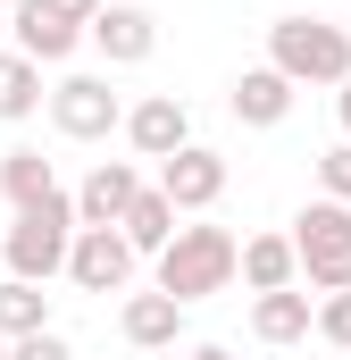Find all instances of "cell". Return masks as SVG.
Listing matches in <instances>:
<instances>
[{"mask_svg": "<svg viewBox=\"0 0 351 360\" xmlns=\"http://www.w3.org/2000/svg\"><path fill=\"white\" fill-rule=\"evenodd\" d=\"M51 193H59V168H51L34 143L0 151V201H8V210H34V201H51Z\"/></svg>", "mask_w": 351, "mask_h": 360, "instance_id": "9a60e30c", "label": "cell"}, {"mask_svg": "<svg viewBox=\"0 0 351 360\" xmlns=\"http://www.w3.org/2000/svg\"><path fill=\"white\" fill-rule=\"evenodd\" d=\"M184 319H192V310H184L176 293H159V285L117 302V335H126L134 352H168V344H184Z\"/></svg>", "mask_w": 351, "mask_h": 360, "instance_id": "8fae6325", "label": "cell"}, {"mask_svg": "<svg viewBox=\"0 0 351 360\" xmlns=\"http://www.w3.org/2000/svg\"><path fill=\"white\" fill-rule=\"evenodd\" d=\"M234 276H243V243L226 226H184L168 252H159V293H176L184 310L209 302V293H226Z\"/></svg>", "mask_w": 351, "mask_h": 360, "instance_id": "7a4b0ae2", "label": "cell"}, {"mask_svg": "<svg viewBox=\"0 0 351 360\" xmlns=\"http://www.w3.org/2000/svg\"><path fill=\"white\" fill-rule=\"evenodd\" d=\"M0 360H8V335H0Z\"/></svg>", "mask_w": 351, "mask_h": 360, "instance_id": "4316f807", "label": "cell"}, {"mask_svg": "<svg viewBox=\"0 0 351 360\" xmlns=\"http://www.w3.org/2000/svg\"><path fill=\"white\" fill-rule=\"evenodd\" d=\"M318 327V302L301 293V285H284V293H251V335L260 344H301Z\"/></svg>", "mask_w": 351, "mask_h": 360, "instance_id": "5bb4252c", "label": "cell"}, {"mask_svg": "<svg viewBox=\"0 0 351 360\" xmlns=\"http://www.w3.org/2000/svg\"><path fill=\"white\" fill-rule=\"evenodd\" d=\"M92 51H100L109 68H143V59L159 51V17H151L143 0H109V8L92 17Z\"/></svg>", "mask_w": 351, "mask_h": 360, "instance_id": "ba28073f", "label": "cell"}, {"mask_svg": "<svg viewBox=\"0 0 351 360\" xmlns=\"http://www.w3.org/2000/svg\"><path fill=\"white\" fill-rule=\"evenodd\" d=\"M42 327H51V293L25 285V276H0V335L25 344V335H42Z\"/></svg>", "mask_w": 351, "mask_h": 360, "instance_id": "d6986e66", "label": "cell"}, {"mask_svg": "<svg viewBox=\"0 0 351 360\" xmlns=\"http://www.w3.org/2000/svg\"><path fill=\"white\" fill-rule=\"evenodd\" d=\"M126 143H134V160H176V151L192 143V109H184L176 92H143V101L126 109Z\"/></svg>", "mask_w": 351, "mask_h": 360, "instance_id": "52a82bcc", "label": "cell"}, {"mask_svg": "<svg viewBox=\"0 0 351 360\" xmlns=\"http://www.w3.org/2000/svg\"><path fill=\"white\" fill-rule=\"evenodd\" d=\"M318 184H326V201H351V134L318 160Z\"/></svg>", "mask_w": 351, "mask_h": 360, "instance_id": "44dd1931", "label": "cell"}, {"mask_svg": "<svg viewBox=\"0 0 351 360\" xmlns=\"http://www.w3.org/2000/svg\"><path fill=\"white\" fill-rule=\"evenodd\" d=\"M159 193H168L184 218H201V210L226 193V151H209V143H184L176 160H159Z\"/></svg>", "mask_w": 351, "mask_h": 360, "instance_id": "9c48e42d", "label": "cell"}, {"mask_svg": "<svg viewBox=\"0 0 351 360\" xmlns=\"http://www.w3.org/2000/svg\"><path fill=\"white\" fill-rule=\"evenodd\" d=\"M184 360H234V352H226V344H192Z\"/></svg>", "mask_w": 351, "mask_h": 360, "instance_id": "cb8c5ba5", "label": "cell"}, {"mask_svg": "<svg viewBox=\"0 0 351 360\" xmlns=\"http://www.w3.org/2000/svg\"><path fill=\"white\" fill-rule=\"evenodd\" d=\"M8 42L25 51V59H42V68H59V59H76V42H92L76 17H59L51 0H17L8 8Z\"/></svg>", "mask_w": 351, "mask_h": 360, "instance_id": "30bf717a", "label": "cell"}, {"mask_svg": "<svg viewBox=\"0 0 351 360\" xmlns=\"http://www.w3.org/2000/svg\"><path fill=\"white\" fill-rule=\"evenodd\" d=\"M293 76H284V68H243V76H234V92H226V109H234V126H284V117H293Z\"/></svg>", "mask_w": 351, "mask_h": 360, "instance_id": "4fadbf2b", "label": "cell"}, {"mask_svg": "<svg viewBox=\"0 0 351 360\" xmlns=\"http://www.w3.org/2000/svg\"><path fill=\"white\" fill-rule=\"evenodd\" d=\"M134 201H143V168H134V160H100V168L76 184V218H84V226H126Z\"/></svg>", "mask_w": 351, "mask_h": 360, "instance_id": "7c38bea8", "label": "cell"}, {"mask_svg": "<svg viewBox=\"0 0 351 360\" xmlns=\"http://www.w3.org/2000/svg\"><path fill=\"white\" fill-rule=\"evenodd\" d=\"M76 235H84L76 193H51V201H34V210H17V218H8L0 260H8V276H25V285H51V276H67Z\"/></svg>", "mask_w": 351, "mask_h": 360, "instance_id": "6da1fadb", "label": "cell"}, {"mask_svg": "<svg viewBox=\"0 0 351 360\" xmlns=\"http://www.w3.org/2000/svg\"><path fill=\"white\" fill-rule=\"evenodd\" d=\"M243 285H251V293H284V285H301V252H293V235H251V243H243Z\"/></svg>", "mask_w": 351, "mask_h": 360, "instance_id": "2e32d148", "label": "cell"}, {"mask_svg": "<svg viewBox=\"0 0 351 360\" xmlns=\"http://www.w3.org/2000/svg\"><path fill=\"white\" fill-rule=\"evenodd\" d=\"M335 117H343V134H351V84H335Z\"/></svg>", "mask_w": 351, "mask_h": 360, "instance_id": "d4e9b609", "label": "cell"}, {"mask_svg": "<svg viewBox=\"0 0 351 360\" xmlns=\"http://www.w3.org/2000/svg\"><path fill=\"white\" fill-rule=\"evenodd\" d=\"M176 218H184V210H176L168 193H159V184H143V201H134V210H126V243H134V252H143V260H159V252H168L176 235H184V226H176Z\"/></svg>", "mask_w": 351, "mask_h": 360, "instance_id": "e0dca14e", "label": "cell"}, {"mask_svg": "<svg viewBox=\"0 0 351 360\" xmlns=\"http://www.w3.org/2000/svg\"><path fill=\"white\" fill-rule=\"evenodd\" d=\"M8 360H76V344H67L59 327H42V335H25V344H8Z\"/></svg>", "mask_w": 351, "mask_h": 360, "instance_id": "7402d4cb", "label": "cell"}, {"mask_svg": "<svg viewBox=\"0 0 351 360\" xmlns=\"http://www.w3.org/2000/svg\"><path fill=\"white\" fill-rule=\"evenodd\" d=\"M293 252H301V285L310 293H351V201H310L293 218Z\"/></svg>", "mask_w": 351, "mask_h": 360, "instance_id": "277c9868", "label": "cell"}, {"mask_svg": "<svg viewBox=\"0 0 351 360\" xmlns=\"http://www.w3.org/2000/svg\"><path fill=\"white\" fill-rule=\"evenodd\" d=\"M134 243H126V226H84L76 235V252H67V285L76 293H126L134 285Z\"/></svg>", "mask_w": 351, "mask_h": 360, "instance_id": "8992f818", "label": "cell"}, {"mask_svg": "<svg viewBox=\"0 0 351 360\" xmlns=\"http://www.w3.org/2000/svg\"><path fill=\"white\" fill-rule=\"evenodd\" d=\"M318 335H326L335 352H351V293H326V302H318Z\"/></svg>", "mask_w": 351, "mask_h": 360, "instance_id": "ffe728a7", "label": "cell"}, {"mask_svg": "<svg viewBox=\"0 0 351 360\" xmlns=\"http://www.w3.org/2000/svg\"><path fill=\"white\" fill-rule=\"evenodd\" d=\"M0 34H8V0H0Z\"/></svg>", "mask_w": 351, "mask_h": 360, "instance_id": "484cf974", "label": "cell"}, {"mask_svg": "<svg viewBox=\"0 0 351 360\" xmlns=\"http://www.w3.org/2000/svg\"><path fill=\"white\" fill-rule=\"evenodd\" d=\"M51 8H59V17H76V25H84V34H92V17H100L109 0H51Z\"/></svg>", "mask_w": 351, "mask_h": 360, "instance_id": "603a6c76", "label": "cell"}, {"mask_svg": "<svg viewBox=\"0 0 351 360\" xmlns=\"http://www.w3.org/2000/svg\"><path fill=\"white\" fill-rule=\"evenodd\" d=\"M51 126L67 143H109V134H126V101L109 92V76H59L51 84Z\"/></svg>", "mask_w": 351, "mask_h": 360, "instance_id": "5b68a950", "label": "cell"}, {"mask_svg": "<svg viewBox=\"0 0 351 360\" xmlns=\"http://www.w3.org/2000/svg\"><path fill=\"white\" fill-rule=\"evenodd\" d=\"M267 68L293 84H351V34L326 17H276L267 25Z\"/></svg>", "mask_w": 351, "mask_h": 360, "instance_id": "3957f363", "label": "cell"}, {"mask_svg": "<svg viewBox=\"0 0 351 360\" xmlns=\"http://www.w3.org/2000/svg\"><path fill=\"white\" fill-rule=\"evenodd\" d=\"M42 101H51V92H42V59H25V51H0V126H25Z\"/></svg>", "mask_w": 351, "mask_h": 360, "instance_id": "ac0fdd59", "label": "cell"}]
</instances>
